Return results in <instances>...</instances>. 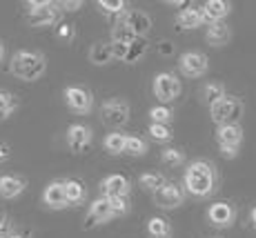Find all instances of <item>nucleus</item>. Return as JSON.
Returning a JSON list of instances; mask_svg holds the SVG:
<instances>
[{
  "instance_id": "f257e3e1",
  "label": "nucleus",
  "mask_w": 256,
  "mask_h": 238,
  "mask_svg": "<svg viewBox=\"0 0 256 238\" xmlns=\"http://www.w3.org/2000/svg\"><path fill=\"white\" fill-rule=\"evenodd\" d=\"M183 187L187 194L196 198H208L216 190V170L208 160H194L187 165Z\"/></svg>"
},
{
  "instance_id": "f03ea898",
  "label": "nucleus",
  "mask_w": 256,
  "mask_h": 238,
  "mask_svg": "<svg viewBox=\"0 0 256 238\" xmlns=\"http://www.w3.org/2000/svg\"><path fill=\"white\" fill-rule=\"evenodd\" d=\"M45 56L38 52H18L12 58V74L22 80H38L45 74Z\"/></svg>"
},
{
  "instance_id": "7ed1b4c3",
  "label": "nucleus",
  "mask_w": 256,
  "mask_h": 238,
  "mask_svg": "<svg viewBox=\"0 0 256 238\" xmlns=\"http://www.w3.org/2000/svg\"><path fill=\"white\" fill-rule=\"evenodd\" d=\"M212 120L218 127L223 125H238L240 116H243V102L234 96H225L223 100H218L216 105L210 107Z\"/></svg>"
},
{
  "instance_id": "20e7f679",
  "label": "nucleus",
  "mask_w": 256,
  "mask_h": 238,
  "mask_svg": "<svg viewBox=\"0 0 256 238\" xmlns=\"http://www.w3.org/2000/svg\"><path fill=\"white\" fill-rule=\"evenodd\" d=\"M216 142L225 158H236L243 145V127L240 125H223L216 130Z\"/></svg>"
},
{
  "instance_id": "39448f33",
  "label": "nucleus",
  "mask_w": 256,
  "mask_h": 238,
  "mask_svg": "<svg viewBox=\"0 0 256 238\" xmlns=\"http://www.w3.org/2000/svg\"><path fill=\"white\" fill-rule=\"evenodd\" d=\"M29 14H27V22L32 27H49L58 20V4L56 2H47V0H32L27 2Z\"/></svg>"
},
{
  "instance_id": "423d86ee",
  "label": "nucleus",
  "mask_w": 256,
  "mask_h": 238,
  "mask_svg": "<svg viewBox=\"0 0 256 238\" xmlns=\"http://www.w3.org/2000/svg\"><path fill=\"white\" fill-rule=\"evenodd\" d=\"M152 89H154V96L158 98L160 102H172V100H176L180 94V80L174 74L160 72V74H156Z\"/></svg>"
},
{
  "instance_id": "0eeeda50",
  "label": "nucleus",
  "mask_w": 256,
  "mask_h": 238,
  "mask_svg": "<svg viewBox=\"0 0 256 238\" xmlns=\"http://www.w3.org/2000/svg\"><path fill=\"white\" fill-rule=\"evenodd\" d=\"M178 69L187 78H200L208 74L210 60H208V56L200 52H185L178 60Z\"/></svg>"
},
{
  "instance_id": "6e6552de",
  "label": "nucleus",
  "mask_w": 256,
  "mask_h": 238,
  "mask_svg": "<svg viewBox=\"0 0 256 238\" xmlns=\"http://www.w3.org/2000/svg\"><path fill=\"white\" fill-rule=\"evenodd\" d=\"M100 116L107 125L112 127H120L130 120V105L120 98H112V100L102 102V109H100Z\"/></svg>"
},
{
  "instance_id": "1a4fd4ad",
  "label": "nucleus",
  "mask_w": 256,
  "mask_h": 238,
  "mask_svg": "<svg viewBox=\"0 0 256 238\" xmlns=\"http://www.w3.org/2000/svg\"><path fill=\"white\" fill-rule=\"evenodd\" d=\"M114 218V212H112V202L110 198H98L90 205V212L85 216V222H82V230H94V227L102 225V222L112 220Z\"/></svg>"
},
{
  "instance_id": "9d476101",
  "label": "nucleus",
  "mask_w": 256,
  "mask_h": 238,
  "mask_svg": "<svg viewBox=\"0 0 256 238\" xmlns=\"http://www.w3.org/2000/svg\"><path fill=\"white\" fill-rule=\"evenodd\" d=\"M208 218L214 227H218V230H228V227H232L234 220H236V210H234L232 202H225V200L212 202L210 210H208Z\"/></svg>"
},
{
  "instance_id": "9b49d317",
  "label": "nucleus",
  "mask_w": 256,
  "mask_h": 238,
  "mask_svg": "<svg viewBox=\"0 0 256 238\" xmlns=\"http://www.w3.org/2000/svg\"><path fill=\"white\" fill-rule=\"evenodd\" d=\"M154 202L160 210H176L185 202V190L178 187L176 182H167L163 190L154 194Z\"/></svg>"
},
{
  "instance_id": "f8f14e48",
  "label": "nucleus",
  "mask_w": 256,
  "mask_h": 238,
  "mask_svg": "<svg viewBox=\"0 0 256 238\" xmlns=\"http://www.w3.org/2000/svg\"><path fill=\"white\" fill-rule=\"evenodd\" d=\"M65 102H67V107L74 109L76 114H87L94 105V98L85 87H67L65 89Z\"/></svg>"
},
{
  "instance_id": "ddd939ff",
  "label": "nucleus",
  "mask_w": 256,
  "mask_h": 238,
  "mask_svg": "<svg viewBox=\"0 0 256 238\" xmlns=\"http://www.w3.org/2000/svg\"><path fill=\"white\" fill-rule=\"evenodd\" d=\"M132 190V182L127 176H120V174H112L107 176L105 180L100 182V192L105 198H120V196H127Z\"/></svg>"
},
{
  "instance_id": "4468645a",
  "label": "nucleus",
  "mask_w": 256,
  "mask_h": 238,
  "mask_svg": "<svg viewBox=\"0 0 256 238\" xmlns=\"http://www.w3.org/2000/svg\"><path fill=\"white\" fill-rule=\"evenodd\" d=\"M120 22L125 24V27H130L132 32H134V36H138V38H145L152 29V18L147 16L145 12H140V9H132V12H127Z\"/></svg>"
},
{
  "instance_id": "2eb2a0df",
  "label": "nucleus",
  "mask_w": 256,
  "mask_h": 238,
  "mask_svg": "<svg viewBox=\"0 0 256 238\" xmlns=\"http://www.w3.org/2000/svg\"><path fill=\"white\" fill-rule=\"evenodd\" d=\"M42 202L49 210H62L67 207V196H65V180H52L42 192Z\"/></svg>"
},
{
  "instance_id": "dca6fc26",
  "label": "nucleus",
  "mask_w": 256,
  "mask_h": 238,
  "mask_svg": "<svg viewBox=\"0 0 256 238\" xmlns=\"http://www.w3.org/2000/svg\"><path fill=\"white\" fill-rule=\"evenodd\" d=\"M67 145L74 154H82L92 145V130L85 125H72L67 132Z\"/></svg>"
},
{
  "instance_id": "f3484780",
  "label": "nucleus",
  "mask_w": 256,
  "mask_h": 238,
  "mask_svg": "<svg viewBox=\"0 0 256 238\" xmlns=\"http://www.w3.org/2000/svg\"><path fill=\"white\" fill-rule=\"evenodd\" d=\"M205 22L208 20H205L203 7H194V4H190L187 9H180V14L176 16V24L180 29H196V27H203Z\"/></svg>"
},
{
  "instance_id": "a211bd4d",
  "label": "nucleus",
  "mask_w": 256,
  "mask_h": 238,
  "mask_svg": "<svg viewBox=\"0 0 256 238\" xmlns=\"http://www.w3.org/2000/svg\"><path fill=\"white\" fill-rule=\"evenodd\" d=\"M27 187V180L20 176H14V174H4L0 176V196L12 200V198H18Z\"/></svg>"
},
{
  "instance_id": "6ab92c4d",
  "label": "nucleus",
  "mask_w": 256,
  "mask_h": 238,
  "mask_svg": "<svg viewBox=\"0 0 256 238\" xmlns=\"http://www.w3.org/2000/svg\"><path fill=\"white\" fill-rule=\"evenodd\" d=\"M230 12H232V4L225 2V0H208V2H203V14L208 24L223 22V18H228Z\"/></svg>"
},
{
  "instance_id": "aec40b11",
  "label": "nucleus",
  "mask_w": 256,
  "mask_h": 238,
  "mask_svg": "<svg viewBox=\"0 0 256 238\" xmlns=\"http://www.w3.org/2000/svg\"><path fill=\"white\" fill-rule=\"evenodd\" d=\"M205 40H208L212 47H223V44H228L232 40V29L225 22H214V24H210L208 32H205Z\"/></svg>"
},
{
  "instance_id": "412c9836",
  "label": "nucleus",
  "mask_w": 256,
  "mask_h": 238,
  "mask_svg": "<svg viewBox=\"0 0 256 238\" xmlns=\"http://www.w3.org/2000/svg\"><path fill=\"white\" fill-rule=\"evenodd\" d=\"M114 60V52H112V42H94L90 49V62L94 65L102 67V65H110Z\"/></svg>"
},
{
  "instance_id": "4be33fe9",
  "label": "nucleus",
  "mask_w": 256,
  "mask_h": 238,
  "mask_svg": "<svg viewBox=\"0 0 256 238\" xmlns=\"http://www.w3.org/2000/svg\"><path fill=\"white\" fill-rule=\"evenodd\" d=\"M65 196L70 205H80L87 196V190L78 178H70V180H65Z\"/></svg>"
},
{
  "instance_id": "5701e85b",
  "label": "nucleus",
  "mask_w": 256,
  "mask_h": 238,
  "mask_svg": "<svg viewBox=\"0 0 256 238\" xmlns=\"http://www.w3.org/2000/svg\"><path fill=\"white\" fill-rule=\"evenodd\" d=\"M147 234L152 238H172V225L163 216H154L147 220Z\"/></svg>"
},
{
  "instance_id": "b1692460",
  "label": "nucleus",
  "mask_w": 256,
  "mask_h": 238,
  "mask_svg": "<svg viewBox=\"0 0 256 238\" xmlns=\"http://www.w3.org/2000/svg\"><path fill=\"white\" fill-rule=\"evenodd\" d=\"M138 182H140V187L145 192H152V194H156V192H160L163 187L167 185V180H165V176L163 174H158V172H145L142 176L138 178Z\"/></svg>"
},
{
  "instance_id": "393cba45",
  "label": "nucleus",
  "mask_w": 256,
  "mask_h": 238,
  "mask_svg": "<svg viewBox=\"0 0 256 238\" xmlns=\"http://www.w3.org/2000/svg\"><path fill=\"white\" fill-rule=\"evenodd\" d=\"M147 49H150V42H147V38H134V40L130 42V47H127V56L122 62H127V65H134V62H138L142 56L147 54Z\"/></svg>"
},
{
  "instance_id": "a878e982",
  "label": "nucleus",
  "mask_w": 256,
  "mask_h": 238,
  "mask_svg": "<svg viewBox=\"0 0 256 238\" xmlns=\"http://www.w3.org/2000/svg\"><path fill=\"white\" fill-rule=\"evenodd\" d=\"M228 96V92H225V85L223 82H205L203 85V100L208 102V105H216L218 100H223V98Z\"/></svg>"
},
{
  "instance_id": "bb28decb",
  "label": "nucleus",
  "mask_w": 256,
  "mask_h": 238,
  "mask_svg": "<svg viewBox=\"0 0 256 238\" xmlns=\"http://www.w3.org/2000/svg\"><path fill=\"white\" fill-rule=\"evenodd\" d=\"M125 7H127V2L125 0H98V9H100L105 16H110V18H122L125 16Z\"/></svg>"
},
{
  "instance_id": "cd10ccee",
  "label": "nucleus",
  "mask_w": 256,
  "mask_h": 238,
  "mask_svg": "<svg viewBox=\"0 0 256 238\" xmlns=\"http://www.w3.org/2000/svg\"><path fill=\"white\" fill-rule=\"evenodd\" d=\"M125 145H127V136L120 132H114L105 138V150L112 154V156H118V154H125Z\"/></svg>"
},
{
  "instance_id": "c85d7f7f",
  "label": "nucleus",
  "mask_w": 256,
  "mask_h": 238,
  "mask_svg": "<svg viewBox=\"0 0 256 238\" xmlns=\"http://www.w3.org/2000/svg\"><path fill=\"white\" fill-rule=\"evenodd\" d=\"M125 154L127 156H134V158H140L147 154V142L138 136H127V145H125Z\"/></svg>"
},
{
  "instance_id": "c756f323",
  "label": "nucleus",
  "mask_w": 256,
  "mask_h": 238,
  "mask_svg": "<svg viewBox=\"0 0 256 238\" xmlns=\"http://www.w3.org/2000/svg\"><path fill=\"white\" fill-rule=\"evenodd\" d=\"M134 38H138V36H134V32H132L130 27H125L122 22H118L114 24V29H112V42H120V44H130Z\"/></svg>"
},
{
  "instance_id": "7c9ffc66",
  "label": "nucleus",
  "mask_w": 256,
  "mask_h": 238,
  "mask_svg": "<svg viewBox=\"0 0 256 238\" xmlns=\"http://www.w3.org/2000/svg\"><path fill=\"white\" fill-rule=\"evenodd\" d=\"M160 158H163V162L170 165V167H178V165L185 162V154L180 150H176V147H167V150H163Z\"/></svg>"
},
{
  "instance_id": "2f4dec72",
  "label": "nucleus",
  "mask_w": 256,
  "mask_h": 238,
  "mask_svg": "<svg viewBox=\"0 0 256 238\" xmlns=\"http://www.w3.org/2000/svg\"><path fill=\"white\" fill-rule=\"evenodd\" d=\"M172 109L170 107H165V105H158V107H152L150 109V118H152V122H158V125H167V122L172 120Z\"/></svg>"
},
{
  "instance_id": "473e14b6",
  "label": "nucleus",
  "mask_w": 256,
  "mask_h": 238,
  "mask_svg": "<svg viewBox=\"0 0 256 238\" xmlns=\"http://www.w3.org/2000/svg\"><path fill=\"white\" fill-rule=\"evenodd\" d=\"M150 136L154 138V140H158V142H167V140H172V130L167 125H158V122H152L150 125Z\"/></svg>"
},
{
  "instance_id": "72a5a7b5",
  "label": "nucleus",
  "mask_w": 256,
  "mask_h": 238,
  "mask_svg": "<svg viewBox=\"0 0 256 238\" xmlns=\"http://www.w3.org/2000/svg\"><path fill=\"white\" fill-rule=\"evenodd\" d=\"M14 109H16V100H14V96L12 94H7V92H0V120H4Z\"/></svg>"
},
{
  "instance_id": "f704fd0d",
  "label": "nucleus",
  "mask_w": 256,
  "mask_h": 238,
  "mask_svg": "<svg viewBox=\"0 0 256 238\" xmlns=\"http://www.w3.org/2000/svg\"><path fill=\"white\" fill-rule=\"evenodd\" d=\"M110 202H112V212H114V216H125L127 212H130V200H127V196L110 198Z\"/></svg>"
},
{
  "instance_id": "c9c22d12",
  "label": "nucleus",
  "mask_w": 256,
  "mask_h": 238,
  "mask_svg": "<svg viewBox=\"0 0 256 238\" xmlns=\"http://www.w3.org/2000/svg\"><path fill=\"white\" fill-rule=\"evenodd\" d=\"M74 36H76V32H74V24L62 22V24H58V27H56V38H58V40L70 42V40H74Z\"/></svg>"
},
{
  "instance_id": "e433bc0d",
  "label": "nucleus",
  "mask_w": 256,
  "mask_h": 238,
  "mask_svg": "<svg viewBox=\"0 0 256 238\" xmlns=\"http://www.w3.org/2000/svg\"><path fill=\"white\" fill-rule=\"evenodd\" d=\"M127 47H130V44L112 42V52H114V58H118V60H125V56H127Z\"/></svg>"
},
{
  "instance_id": "4c0bfd02",
  "label": "nucleus",
  "mask_w": 256,
  "mask_h": 238,
  "mask_svg": "<svg viewBox=\"0 0 256 238\" xmlns=\"http://www.w3.org/2000/svg\"><path fill=\"white\" fill-rule=\"evenodd\" d=\"M58 7H62L65 12H76L82 7V0H62V2H58Z\"/></svg>"
},
{
  "instance_id": "58836bf2",
  "label": "nucleus",
  "mask_w": 256,
  "mask_h": 238,
  "mask_svg": "<svg viewBox=\"0 0 256 238\" xmlns=\"http://www.w3.org/2000/svg\"><path fill=\"white\" fill-rule=\"evenodd\" d=\"M158 54L160 56H172V54H174V44H172L170 40H163L158 44Z\"/></svg>"
},
{
  "instance_id": "ea45409f",
  "label": "nucleus",
  "mask_w": 256,
  "mask_h": 238,
  "mask_svg": "<svg viewBox=\"0 0 256 238\" xmlns=\"http://www.w3.org/2000/svg\"><path fill=\"white\" fill-rule=\"evenodd\" d=\"M12 156V150H9V145H4V142H0V162L7 160V158Z\"/></svg>"
},
{
  "instance_id": "a19ab883",
  "label": "nucleus",
  "mask_w": 256,
  "mask_h": 238,
  "mask_svg": "<svg viewBox=\"0 0 256 238\" xmlns=\"http://www.w3.org/2000/svg\"><path fill=\"white\" fill-rule=\"evenodd\" d=\"M12 236H14V232L9 230V225L0 227V238H12Z\"/></svg>"
},
{
  "instance_id": "79ce46f5",
  "label": "nucleus",
  "mask_w": 256,
  "mask_h": 238,
  "mask_svg": "<svg viewBox=\"0 0 256 238\" xmlns=\"http://www.w3.org/2000/svg\"><path fill=\"white\" fill-rule=\"evenodd\" d=\"M250 220H252V225H254V230H256V205L252 207V212H250Z\"/></svg>"
},
{
  "instance_id": "37998d69",
  "label": "nucleus",
  "mask_w": 256,
  "mask_h": 238,
  "mask_svg": "<svg viewBox=\"0 0 256 238\" xmlns=\"http://www.w3.org/2000/svg\"><path fill=\"white\" fill-rule=\"evenodd\" d=\"M7 225V214L4 212H0V227H4Z\"/></svg>"
},
{
  "instance_id": "c03bdc74",
  "label": "nucleus",
  "mask_w": 256,
  "mask_h": 238,
  "mask_svg": "<svg viewBox=\"0 0 256 238\" xmlns=\"http://www.w3.org/2000/svg\"><path fill=\"white\" fill-rule=\"evenodd\" d=\"M2 58H4V47H2V42H0V62H2Z\"/></svg>"
},
{
  "instance_id": "a18cd8bd",
  "label": "nucleus",
  "mask_w": 256,
  "mask_h": 238,
  "mask_svg": "<svg viewBox=\"0 0 256 238\" xmlns=\"http://www.w3.org/2000/svg\"><path fill=\"white\" fill-rule=\"evenodd\" d=\"M12 238H27V236H22V234H14Z\"/></svg>"
}]
</instances>
